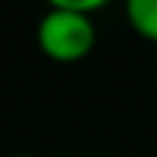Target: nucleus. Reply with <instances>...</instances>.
<instances>
[{"label":"nucleus","instance_id":"f257e3e1","mask_svg":"<svg viewBox=\"0 0 157 157\" xmlns=\"http://www.w3.org/2000/svg\"><path fill=\"white\" fill-rule=\"evenodd\" d=\"M96 41L90 15L73 9H50L38 23V44L52 61H82Z\"/></svg>","mask_w":157,"mask_h":157},{"label":"nucleus","instance_id":"f03ea898","mask_svg":"<svg viewBox=\"0 0 157 157\" xmlns=\"http://www.w3.org/2000/svg\"><path fill=\"white\" fill-rule=\"evenodd\" d=\"M125 15L134 32L157 44V0H125Z\"/></svg>","mask_w":157,"mask_h":157},{"label":"nucleus","instance_id":"7ed1b4c3","mask_svg":"<svg viewBox=\"0 0 157 157\" xmlns=\"http://www.w3.org/2000/svg\"><path fill=\"white\" fill-rule=\"evenodd\" d=\"M47 3H50L52 9H73V12H84V15H90V12L102 9L108 0H47Z\"/></svg>","mask_w":157,"mask_h":157}]
</instances>
